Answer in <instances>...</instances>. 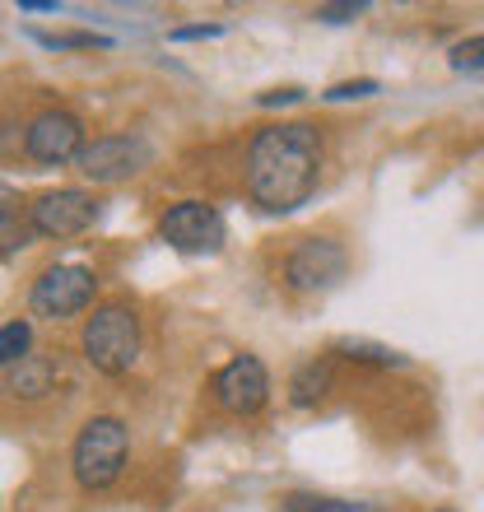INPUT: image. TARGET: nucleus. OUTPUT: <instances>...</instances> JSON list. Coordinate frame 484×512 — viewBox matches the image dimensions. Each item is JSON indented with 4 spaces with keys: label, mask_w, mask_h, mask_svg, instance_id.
Returning a JSON list of instances; mask_svg holds the SVG:
<instances>
[{
    "label": "nucleus",
    "mask_w": 484,
    "mask_h": 512,
    "mask_svg": "<svg viewBox=\"0 0 484 512\" xmlns=\"http://www.w3.org/2000/svg\"><path fill=\"white\" fill-rule=\"evenodd\" d=\"M322 177V135L308 122H280L247 145V191L266 215H294Z\"/></svg>",
    "instance_id": "f257e3e1"
},
{
    "label": "nucleus",
    "mask_w": 484,
    "mask_h": 512,
    "mask_svg": "<svg viewBox=\"0 0 484 512\" xmlns=\"http://www.w3.org/2000/svg\"><path fill=\"white\" fill-rule=\"evenodd\" d=\"M126 457H131V433L117 415H94L80 429L75 447H70V471H75V485L84 494H103L121 480L126 471Z\"/></svg>",
    "instance_id": "f03ea898"
},
{
    "label": "nucleus",
    "mask_w": 484,
    "mask_h": 512,
    "mask_svg": "<svg viewBox=\"0 0 484 512\" xmlns=\"http://www.w3.org/2000/svg\"><path fill=\"white\" fill-rule=\"evenodd\" d=\"M80 350H84V359H89L98 373H108V378L131 373L135 359H140V317H135V308H126V303H103V308H94V317H89L80 331Z\"/></svg>",
    "instance_id": "7ed1b4c3"
},
{
    "label": "nucleus",
    "mask_w": 484,
    "mask_h": 512,
    "mask_svg": "<svg viewBox=\"0 0 484 512\" xmlns=\"http://www.w3.org/2000/svg\"><path fill=\"white\" fill-rule=\"evenodd\" d=\"M98 294V275L89 266H52L33 280V294H28V308L33 317H47V322H66V317H80Z\"/></svg>",
    "instance_id": "20e7f679"
},
{
    "label": "nucleus",
    "mask_w": 484,
    "mask_h": 512,
    "mask_svg": "<svg viewBox=\"0 0 484 512\" xmlns=\"http://www.w3.org/2000/svg\"><path fill=\"white\" fill-rule=\"evenodd\" d=\"M159 238L173 252L201 256V252H219L229 229H224V215H219L210 201H177L168 215L159 219Z\"/></svg>",
    "instance_id": "39448f33"
},
{
    "label": "nucleus",
    "mask_w": 484,
    "mask_h": 512,
    "mask_svg": "<svg viewBox=\"0 0 484 512\" xmlns=\"http://www.w3.org/2000/svg\"><path fill=\"white\" fill-rule=\"evenodd\" d=\"M94 219H98V196H89L80 187H56L28 205L33 233L38 238H56V243L61 238H80L84 229H94Z\"/></svg>",
    "instance_id": "423d86ee"
},
{
    "label": "nucleus",
    "mask_w": 484,
    "mask_h": 512,
    "mask_svg": "<svg viewBox=\"0 0 484 512\" xmlns=\"http://www.w3.org/2000/svg\"><path fill=\"white\" fill-rule=\"evenodd\" d=\"M345 270H350V256L336 238H303L284 256V284L294 294H322V289L345 280Z\"/></svg>",
    "instance_id": "0eeeda50"
},
{
    "label": "nucleus",
    "mask_w": 484,
    "mask_h": 512,
    "mask_svg": "<svg viewBox=\"0 0 484 512\" xmlns=\"http://www.w3.org/2000/svg\"><path fill=\"white\" fill-rule=\"evenodd\" d=\"M24 149L33 163H47V168H56V163H70L84 154V126L75 112L66 108H47L38 112L33 122H28L24 131Z\"/></svg>",
    "instance_id": "6e6552de"
},
{
    "label": "nucleus",
    "mask_w": 484,
    "mask_h": 512,
    "mask_svg": "<svg viewBox=\"0 0 484 512\" xmlns=\"http://www.w3.org/2000/svg\"><path fill=\"white\" fill-rule=\"evenodd\" d=\"M210 391H215L219 410H229V415H256V410L270 401V373L256 354H238L233 364H224L215 373Z\"/></svg>",
    "instance_id": "1a4fd4ad"
},
{
    "label": "nucleus",
    "mask_w": 484,
    "mask_h": 512,
    "mask_svg": "<svg viewBox=\"0 0 484 512\" xmlns=\"http://www.w3.org/2000/svg\"><path fill=\"white\" fill-rule=\"evenodd\" d=\"M75 163H80V173L89 177V182L112 187V182H126V177H135L140 168H145L149 145L140 140V135H103V140H94V145H84V154Z\"/></svg>",
    "instance_id": "9d476101"
},
{
    "label": "nucleus",
    "mask_w": 484,
    "mask_h": 512,
    "mask_svg": "<svg viewBox=\"0 0 484 512\" xmlns=\"http://www.w3.org/2000/svg\"><path fill=\"white\" fill-rule=\"evenodd\" d=\"M326 391H331V359H308V364H298V373L289 378V401H294L298 410H312Z\"/></svg>",
    "instance_id": "9b49d317"
},
{
    "label": "nucleus",
    "mask_w": 484,
    "mask_h": 512,
    "mask_svg": "<svg viewBox=\"0 0 484 512\" xmlns=\"http://www.w3.org/2000/svg\"><path fill=\"white\" fill-rule=\"evenodd\" d=\"M5 387H10L14 396H24V401L47 396V391H52V364H47V359H24V364L5 368Z\"/></svg>",
    "instance_id": "f8f14e48"
},
{
    "label": "nucleus",
    "mask_w": 484,
    "mask_h": 512,
    "mask_svg": "<svg viewBox=\"0 0 484 512\" xmlns=\"http://www.w3.org/2000/svg\"><path fill=\"white\" fill-rule=\"evenodd\" d=\"M28 345H33V326L24 317H10V322L0 326V364L14 368L28 359Z\"/></svg>",
    "instance_id": "ddd939ff"
},
{
    "label": "nucleus",
    "mask_w": 484,
    "mask_h": 512,
    "mask_svg": "<svg viewBox=\"0 0 484 512\" xmlns=\"http://www.w3.org/2000/svg\"><path fill=\"white\" fill-rule=\"evenodd\" d=\"M284 512H382V508L350 503V499H326V494H284Z\"/></svg>",
    "instance_id": "4468645a"
},
{
    "label": "nucleus",
    "mask_w": 484,
    "mask_h": 512,
    "mask_svg": "<svg viewBox=\"0 0 484 512\" xmlns=\"http://www.w3.org/2000/svg\"><path fill=\"white\" fill-rule=\"evenodd\" d=\"M336 354H345V359H359V364H382V368L405 364L396 350H387V345H368V340H340Z\"/></svg>",
    "instance_id": "2eb2a0df"
},
{
    "label": "nucleus",
    "mask_w": 484,
    "mask_h": 512,
    "mask_svg": "<svg viewBox=\"0 0 484 512\" xmlns=\"http://www.w3.org/2000/svg\"><path fill=\"white\" fill-rule=\"evenodd\" d=\"M452 70L461 75H484V38H466L452 47Z\"/></svg>",
    "instance_id": "dca6fc26"
},
{
    "label": "nucleus",
    "mask_w": 484,
    "mask_h": 512,
    "mask_svg": "<svg viewBox=\"0 0 484 512\" xmlns=\"http://www.w3.org/2000/svg\"><path fill=\"white\" fill-rule=\"evenodd\" d=\"M42 47H108V38H98V33H38Z\"/></svg>",
    "instance_id": "f3484780"
},
{
    "label": "nucleus",
    "mask_w": 484,
    "mask_h": 512,
    "mask_svg": "<svg viewBox=\"0 0 484 512\" xmlns=\"http://www.w3.org/2000/svg\"><path fill=\"white\" fill-rule=\"evenodd\" d=\"M377 94V80H350V84H331L326 89V103H350V98H373Z\"/></svg>",
    "instance_id": "a211bd4d"
},
{
    "label": "nucleus",
    "mask_w": 484,
    "mask_h": 512,
    "mask_svg": "<svg viewBox=\"0 0 484 512\" xmlns=\"http://www.w3.org/2000/svg\"><path fill=\"white\" fill-rule=\"evenodd\" d=\"M0 224H5V247H0V252L14 256L19 247L28 243V233H24V229H14V196H10V191H5V210H0Z\"/></svg>",
    "instance_id": "6ab92c4d"
},
{
    "label": "nucleus",
    "mask_w": 484,
    "mask_h": 512,
    "mask_svg": "<svg viewBox=\"0 0 484 512\" xmlns=\"http://www.w3.org/2000/svg\"><path fill=\"white\" fill-rule=\"evenodd\" d=\"M363 10H368L363 0H345V5H317V19H322V24H350V19H359Z\"/></svg>",
    "instance_id": "aec40b11"
},
{
    "label": "nucleus",
    "mask_w": 484,
    "mask_h": 512,
    "mask_svg": "<svg viewBox=\"0 0 484 512\" xmlns=\"http://www.w3.org/2000/svg\"><path fill=\"white\" fill-rule=\"evenodd\" d=\"M298 98H303V89H298V84H284V89H270V94H261L256 103H261V108H289V103H298Z\"/></svg>",
    "instance_id": "412c9836"
},
{
    "label": "nucleus",
    "mask_w": 484,
    "mask_h": 512,
    "mask_svg": "<svg viewBox=\"0 0 484 512\" xmlns=\"http://www.w3.org/2000/svg\"><path fill=\"white\" fill-rule=\"evenodd\" d=\"M219 33H224L219 24H196V28H173L168 38L173 42H201V38H219Z\"/></svg>",
    "instance_id": "4be33fe9"
},
{
    "label": "nucleus",
    "mask_w": 484,
    "mask_h": 512,
    "mask_svg": "<svg viewBox=\"0 0 484 512\" xmlns=\"http://www.w3.org/2000/svg\"><path fill=\"white\" fill-rule=\"evenodd\" d=\"M19 10H28V14H56L61 5H56V0H19Z\"/></svg>",
    "instance_id": "5701e85b"
}]
</instances>
